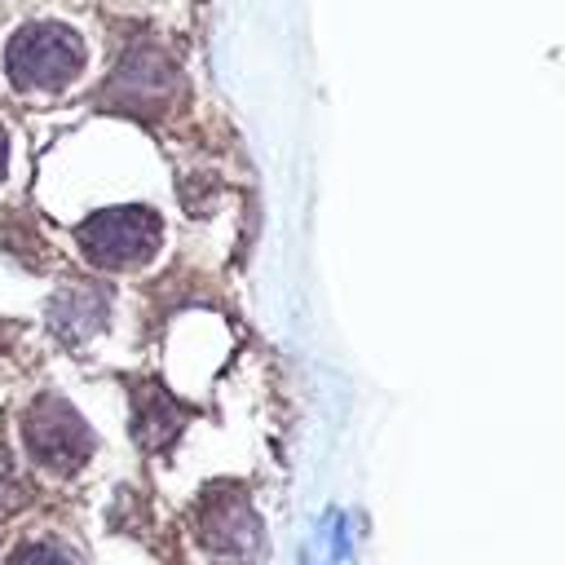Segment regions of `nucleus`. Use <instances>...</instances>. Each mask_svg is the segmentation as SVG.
<instances>
[{"label":"nucleus","instance_id":"1","mask_svg":"<svg viewBox=\"0 0 565 565\" xmlns=\"http://www.w3.org/2000/svg\"><path fill=\"white\" fill-rule=\"evenodd\" d=\"M79 62H84L79 40L66 26H53V22L18 31L9 53H4L9 79L18 88H62L66 79H75Z\"/></svg>","mask_w":565,"mask_h":565},{"label":"nucleus","instance_id":"2","mask_svg":"<svg viewBox=\"0 0 565 565\" xmlns=\"http://www.w3.org/2000/svg\"><path fill=\"white\" fill-rule=\"evenodd\" d=\"M177 93V66L154 44H132L119 66L110 71V84L102 88V102L119 110H159Z\"/></svg>","mask_w":565,"mask_h":565},{"label":"nucleus","instance_id":"3","mask_svg":"<svg viewBox=\"0 0 565 565\" xmlns=\"http://www.w3.org/2000/svg\"><path fill=\"white\" fill-rule=\"evenodd\" d=\"M79 243L102 265H132V260L154 252L159 221L146 207H110V212H97L79 225Z\"/></svg>","mask_w":565,"mask_h":565},{"label":"nucleus","instance_id":"4","mask_svg":"<svg viewBox=\"0 0 565 565\" xmlns=\"http://www.w3.org/2000/svg\"><path fill=\"white\" fill-rule=\"evenodd\" d=\"M26 446H31V455H35L40 463L71 472V468H79V463L88 459L93 433H88V424H84L66 402L40 397V402L26 411Z\"/></svg>","mask_w":565,"mask_h":565},{"label":"nucleus","instance_id":"5","mask_svg":"<svg viewBox=\"0 0 565 565\" xmlns=\"http://www.w3.org/2000/svg\"><path fill=\"white\" fill-rule=\"evenodd\" d=\"M199 525H203V539L216 547V552H252L260 543V525H256V512L252 503L225 486V490H212L203 512H199Z\"/></svg>","mask_w":565,"mask_h":565},{"label":"nucleus","instance_id":"6","mask_svg":"<svg viewBox=\"0 0 565 565\" xmlns=\"http://www.w3.org/2000/svg\"><path fill=\"white\" fill-rule=\"evenodd\" d=\"M106 291L97 282H71L57 291L53 309H49V322L62 340H88L102 322H106Z\"/></svg>","mask_w":565,"mask_h":565},{"label":"nucleus","instance_id":"7","mask_svg":"<svg viewBox=\"0 0 565 565\" xmlns=\"http://www.w3.org/2000/svg\"><path fill=\"white\" fill-rule=\"evenodd\" d=\"M181 419H185V411H181L163 388L146 384V388L137 393V437H141L150 450L168 446V441L181 433Z\"/></svg>","mask_w":565,"mask_h":565},{"label":"nucleus","instance_id":"8","mask_svg":"<svg viewBox=\"0 0 565 565\" xmlns=\"http://www.w3.org/2000/svg\"><path fill=\"white\" fill-rule=\"evenodd\" d=\"M4 565H75V561L53 543H22Z\"/></svg>","mask_w":565,"mask_h":565},{"label":"nucleus","instance_id":"9","mask_svg":"<svg viewBox=\"0 0 565 565\" xmlns=\"http://www.w3.org/2000/svg\"><path fill=\"white\" fill-rule=\"evenodd\" d=\"M0 163H4V132H0Z\"/></svg>","mask_w":565,"mask_h":565}]
</instances>
